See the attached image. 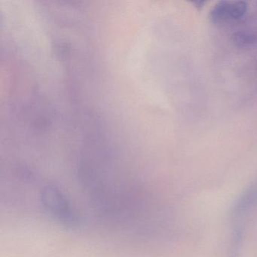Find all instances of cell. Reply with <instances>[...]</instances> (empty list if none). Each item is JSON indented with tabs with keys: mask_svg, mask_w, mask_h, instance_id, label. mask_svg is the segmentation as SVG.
Returning <instances> with one entry per match:
<instances>
[{
	"mask_svg": "<svg viewBox=\"0 0 257 257\" xmlns=\"http://www.w3.org/2000/svg\"><path fill=\"white\" fill-rule=\"evenodd\" d=\"M40 199L46 213L63 226L74 229L82 225L80 215L61 186L48 183L42 189Z\"/></svg>",
	"mask_w": 257,
	"mask_h": 257,
	"instance_id": "6da1fadb",
	"label": "cell"
},
{
	"mask_svg": "<svg viewBox=\"0 0 257 257\" xmlns=\"http://www.w3.org/2000/svg\"><path fill=\"white\" fill-rule=\"evenodd\" d=\"M247 10V4L245 2L221 1L212 8L210 17L215 24L228 23L243 19Z\"/></svg>",
	"mask_w": 257,
	"mask_h": 257,
	"instance_id": "7a4b0ae2",
	"label": "cell"
},
{
	"mask_svg": "<svg viewBox=\"0 0 257 257\" xmlns=\"http://www.w3.org/2000/svg\"><path fill=\"white\" fill-rule=\"evenodd\" d=\"M84 4H85V2H84ZM85 10H86V9H85ZM86 13H87V11H86ZM87 15H88V13H87ZM88 19H89V18H88ZM89 21H90V19H89ZM92 28H93V26H92ZM93 29H94V28H93ZM94 32H95V31H94ZM95 34H96V33H95ZM96 35H97V34H96ZM97 38H98V37H97ZM98 40H99V39H98ZM99 41H100V40H99Z\"/></svg>",
	"mask_w": 257,
	"mask_h": 257,
	"instance_id": "5b68a950",
	"label": "cell"
},
{
	"mask_svg": "<svg viewBox=\"0 0 257 257\" xmlns=\"http://www.w3.org/2000/svg\"><path fill=\"white\" fill-rule=\"evenodd\" d=\"M257 203V185L249 186L243 195H240L233 209L234 220L242 221L254 208Z\"/></svg>",
	"mask_w": 257,
	"mask_h": 257,
	"instance_id": "3957f363",
	"label": "cell"
},
{
	"mask_svg": "<svg viewBox=\"0 0 257 257\" xmlns=\"http://www.w3.org/2000/svg\"><path fill=\"white\" fill-rule=\"evenodd\" d=\"M232 40L237 47H249L257 43V34L249 31H240L233 35Z\"/></svg>",
	"mask_w": 257,
	"mask_h": 257,
	"instance_id": "277c9868",
	"label": "cell"
}]
</instances>
